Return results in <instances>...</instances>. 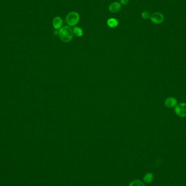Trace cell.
<instances>
[{
	"label": "cell",
	"instance_id": "1",
	"mask_svg": "<svg viewBox=\"0 0 186 186\" xmlns=\"http://www.w3.org/2000/svg\"><path fill=\"white\" fill-rule=\"evenodd\" d=\"M59 36L60 39L64 43H68L70 41L74 36L73 30L69 26H66L61 27L59 30Z\"/></svg>",
	"mask_w": 186,
	"mask_h": 186
},
{
	"label": "cell",
	"instance_id": "2",
	"mask_svg": "<svg viewBox=\"0 0 186 186\" xmlns=\"http://www.w3.org/2000/svg\"><path fill=\"white\" fill-rule=\"evenodd\" d=\"M80 16L78 13L76 11H71L66 16V23L69 26H75L79 22Z\"/></svg>",
	"mask_w": 186,
	"mask_h": 186
},
{
	"label": "cell",
	"instance_id": "3",
	"mask_svg": "<svg viewBox=\"0 0 186 186\" xmlns=\"http://www.w3.org/2000/svg\"><path fill=\"white\" fill-rule=\"evenodd\" d=\"M174 111L177 116L181 118L186 117V103L182 102L174 107Z\"/></svg>",
	"mask_w": 186,
	"mask_h": 186
},
{
	"label": "cell",
	"instance_id": "4",
	"mask_svg": "<svg viewBox=\"0 0 186 186\" xmlns=\"http://www.w3.org/2000/svg\"><path fill=\"white\" fill-rule=\"evenodd\" d=\"M150 20L154 24H161L164 20L163 15L159 12H155L151 15Z\"/></svg>",
	"mask_w": 186,
	"mask_h": 186
},
{
	"label": "cell",
	"instance_id": "5",
	"mask_svg": "<svg viewBox=\"0 0 186 186\" xmlns=\"http://www.w3.org/2000/svg\"><path fill=\"white\" fill-rule=\"evenodd\" d=\"M177 104V100L174 97H169L164 101V105L169 108H172Z\"/></svg>",
	"mask_w": 186,
	"mask_h": 186
},
{
	"label": "cell",
	"instance_id": "6",
	"mask_svg": "<svg viewBox=\"0 0 186 186\" xmlns=\"http://www.w3.org/2000/svg\"><path fill=\"white\" fill-rule=\"evenodd\" d=\"M109 11L110 12L112 13H117L118 12L120 11L121 8V5L120 3L118 2H114L112 3L111 5H109Z\"/></svg>",
	"mask_w": 186,
	"mask_h": 186
},
{
	"label": "cell",
	"instance_id": "7",
	"mask_svg": "<svg viewBox=\"0 0 186 186\" xmlns=\"http://www.w3.org/2000/svg\"><path fill=\"white\" fill-rule=\"evenodd\" d=\"M63 23V19L59 16L55 17L52 21V24H53V27L57 30H60L61 28Z\"/></svg>",
	"mask_w": 186,
	"mask_h": 186
},
{
	"label": "cell",
	"instance_id": "8",
	"mask_svg": "<svg viewBox=\"0 0 186 186\" xmlns=\"http://www.w3.org/2000/svg\"><path fill=\"white\" fill-rule=\"evenodd\" d=\"M107 25L109 26V27L116 28L119 25V21L117 19L114 18L109 19L107 21Z\"/></svg>",
	"mask_w": 186,
	"mask_h": 186
},
{
	"label": "cell",
	"instance_id": "9",
	"mask_svg": "<svg viewBox=\"0 0 186 186\" xmlns=\"http://www.w3.org/2000/svg\"><path fill=\"white\" fill-rule=\"evenodd\" d=\"M154 178V174L151 172H148L144 175L143 180H144V181L145 182V183L149 184L153 181Z\"/></svg>",
	"mask_w": 186,
	"mask_h": 186
},
{
	"label": "cell",
	"instance_id": "10",
	"mask_svg": "<svg viewBox=\"0 0 186 186\" xmlns=\"http://www.w3.org/2000/svg\"><path fill=\"white\" fill-rule=\"evenodd\" d=\"M73 32H74V34H75L76 36H78V37L82 36L83 34V31L82 28L79 27H77V26H76V27L74 28Z\"/></svg>",
	"mask_w": 186,
	"mask_h": 186
},
{
	"label": "cell",
	"instance_id": "11",
	"mask_svg": "<svg viewBox=\"0 0 186 186\" xmlns=\"http://www.w3.org/2000/svg\"><path fill=\"white\" fill-rule=\"evenodd\" d=\"M129 186H145V185L143 182L141 181V180H135L130 183Z\"/></svg>",
	"mask_w": 186,
	"mask_h": 186
},
{
	"label": "cell",
	"instance_id": "12",
	"mask_svg": "<svg viewBox=\"0 0 186 186\" xmlns=\"http://www.w3.org/2000/svg\"><path fill=\"white\" fill-rule=\"evenodd\" d=\"M142 18H143L144 19L147 20V19H150L151 14H150V13L148 12V11H143V13H142Z\"/></svg>",
	"mask_w": 186,
	"mask_h": 186
},
{
	"label": "cell",
	"instance_id": "13",
	"mask_svg": "<svg viewBox=\"0 0 186 186\" xmlns=\"http://www.w3.org/2000/svg\"><path fill=\"white\" fill-rule=\"evenodd\" d=\"M129 2V0H120V4L125 6L128 4Z\"/></svg>",
	"mask_w": 186,
	"mask_h": 186
}]
</instances>
